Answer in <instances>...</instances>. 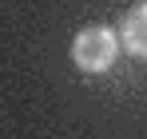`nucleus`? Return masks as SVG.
<instances>
[{
	"instance_id": "1",
	"label": "nucleus",
	"mask_w": 147,
	"mask_h": 139,
	"mask_svg": "<svg viewBox=\"0 0 147 139\" xmlns=\"http://www.w3.org/2000/svg\"><path fill=\"white\" fill-rule=\"evenodd\" d=\"M115 56H119V36L107 28V24H88V28H80L72 40V64L80 72H88V76H99V72H107L115 64Z\"/></svg>"
},
{
	"instance_id": "2",
	"label": "nucleus",
	"mask_w": 147,
	"mask_h": 139,
	"mask_svg": "<svg viewBox=\"0 0 147 139\" xmlns=\"http://www.w3.org/2000/svg\"><path fill=\"white\" fill-rule=\"evenodd\" d=\"M119 44L135 60H147V0H139L135 8H127V16L119 24Z\"/></svg>"
}]
</instances>
